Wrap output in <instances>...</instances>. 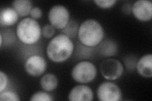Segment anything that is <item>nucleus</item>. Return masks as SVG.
<instances>
[{
    "mask_svg": "<svg viewBox=\"0 0 152 101\" xmlns=\"http://www.w3.org/2000/svg\"><path fill=\"white\" fill-rule=\"evenodd\" d=\"M74 44L70 38L64 33L56 36L48 44V57L55 62H63L72 56Z\"/></svg>",
    "mask_w": 152,
    "mask_h": 101,
    "instance_id": "f257e3e1",
    "label": "nucleus"
},
{
    "mask_svg": "<svg viewBox=\"0 0 152 101\" xmlns=\"http://www.w3.org/2000/svg\"><path fill=\"white\" fill-rule=\"evenodd\" d=\"M104 32L102 25L94 19H88L81 23L78 29V37L83 44L96 46L103 39Z\"/></svg>",
    "mask_w": 152,
    "mask_h": 101,
    "instance_id": "f03ea898",
    "label": "nucleus"
},
{
    "mask_svg": "<svg viewBox=\"0 0 152 101\" xmlns=\"http://www.w3.org/2000/svg\"><path fill=\"white\" fill-rule=\"evenodd\" d=\"M17 36L25 44H34L39 40L41 29L39 23L35 19L27 17L18 23L17 27Z\"/></svg>",
    "mask_w": 152,
    "mask_h": 101,
    "instance_id": "7ed1b4c3",
    "label": "nucleus"
},
{
    "mask_svg": "<svg viewBox=\"0 0 152 101\" xmlns=\"http://www.w3.org/2000/svg\"><path fill=\"white\" fill-rule=\"evenodd\" d=\"M97 70L91 62L84 61L78 62L72 68V77L78 83L88 84L96 77Z\"/></svg>",
    "mask_w": 152,
    "mask_h": 101,
    "instance_id": "20e7f679",
    "label": "nucleus"
},
{
    "mask_svg": "<svg viewBox=\"0 0 152 101\" xmlns=\"http://www.w3.org/2000/svg\"><path fill=\"white\" fill-rule=\"evenodd\" d=\"M48 19L51 25L56 29H64L70 21L68 9L63 5H55L48 13Z\"/></svg>",
    "mask_w": 152,
    "mask_h": 101,
    "instance_id": "39448f33",
    "label": "nucleus"
},
{
    "mask_svg": "<svg viewBox=\"0 0 152 101\" xmlns=\"http://www.w3.org/2000/svg\"><path fill=\"white\" fill-rule=\"evenodd\" d=\"M124 66L122 62L115 59H107L102 61L100 70L104 78L115 80L119 78L124 73Z\"/></svg>",
    "mask_w": 152,
    "mask_h": 101,
    "instance_id": "423d86ee",
    "label": "nucleus"
},
{
    "mask_svg": "<svg viewBox=\"0 0 152 101\" xmlns=\"http://www.w3.org/2000/svg\"><path fill=\"white\" fill-rule=\"evenodd\" d=\"M97 97L100 101H118L122 97L121 90L118 85L110 81L103 82L99 85Z\"/></svg>",
    "mask_w": 152,
    "mask_h": 101,
    "instance_id": "0eeeda50",
    "label": "nucleus"
},
{
    "mask_svg": "<svg viewBox=\"0 0 152 101\" xmlns=\"http://www.w3.org/2000/svg\"><path fill=\"white\" fill-rule=\"evenodd\" d=\"M46 61L39 55H32L26 60L24 67L27 73L32 76H39L46 70Z\"/></svg>",
    "mask_w": 152,
    "mask_h": 101,
    "instance_id": "6e6552de",
    "label": "nucleus"
},
{
    "mask_svg": "<svg viewBox=\"0 0 152 101\" xmlns=\"http://www.w3.org/2000/svg\"><path fill=\"white\" fill-rule=\"evenodd\" d=\"M132 12L141 22H148L152 18V3L148 0H139L133 4Z\"/></svg>",
    "mask_w": 152,
    "mask_h": 101,
    "instance_id": "1a4fd4ad",
    "label": "nucleus"
},
{
    "mask_svg": "<svg viewBox=\"0 0 152 101\" xmlns=\"http://www.w3.org/2000/svg\"><path fill=\"white\" fill-rule=\"evenodd\" d=\"M70 101H90L93 100L94 94L93 90L85 85H79L70 90L68 96Z\"/></svg>",
    "mask_w": 152,
    "mask_h": 101,
    "instance_id": "9d476101",
    "label": "nucleus"
},
{
    "mask_svg": "<svg viewBox=\"0 0 152 101\" xmlns=\"http://www.w3.org/2000/svg\"><path fill=\"white\" fill-rule=\"evenodd\" d=\"M137 71L143 77L151 78L152 76V54H145L139 60L137 63Z\"/></svg>",
    "mask_w": 152,
    "mask_h": 101,
    "instance_id": "9b49d317",
    "label": "nucleus"
},
{
    "mask_svg": "<svg viewBox=\"0 0 152 101\" xmlns=\"http://www.w3.org/2000/svg\"><path fill=\"white\" fill-rule=\"evenodd\" d=\"M18 14L13 8H1L0 12V23L2 26H11L17 22Z\"/></svg>",
    "mask_w": 152,
    "mask_h": 101,
    "instance_id": "f8f14e48",
    "label": "nucleus"
},
{
    "mask_svg": "<svg viewBox=\"0 0 152 101\" xmlns=\"http://www.w3.org/2000/svg\"><path fill=\"white\" fill-rule=\"evenodd\" d=\"M58 84V78L56 75L52 73H47L42 76L40 80V85L42 89L47 92H51L55 90Z\"/></svg>",
    "mask_w": 152,
    "mask_h": 101,
    "instance_id": "ddd939ff",
    "label": "nucleus"
},
{
    "mask_svg": "<svg viewBox=\"0 0 152 101\" xmlns=\"http://www.w3.org/2000/svg\"><path fill=\"white\" fill-rule=\"evenodd\" d=\"M12 4L18 15L22 17L28 15L32 8V2L29 0H16L13 1Z\"/></svg>",
    "mask_w": 152,
    "mask_h": 101,
    "instance_id": "4468645a",
    "label": "nucleus"
},
{
    "mask_svg": "<svg viewBox=\"0 0 152 101\" xmlns=\"http://www.w3.org/2000/svg\"><path fill=\"white\" fill-rule=\"evenodd\" d=\"M77 23L74 20L69 21L67 25L63 29L64 34L69 37H74L77 34Z\"/></svg>",
    "mask_w": 152,
    "mask_h": 101,
    "instance_id": "2eb2a0df",
    "label": "nucleus"
},
{
    "mask_svg": "<svg viewBox=\"0 0 152 101\" xmlns=\"http://www.w3.org/2000/svg\"><path fill=\"white\" fill-rule=\"evenodd\" d=\"M20 100L19 96L12 91L2 92L0 94V100H10V101H19Z\"/></svg>",
    "mask_w": 152,
    "mask_h": 101,
    "instance_id": "dca6fc26",
    "label": "nucleus"
},
{
    "mask_svg": "<svg viewBox=\"0 0 152 101\" xmlns=\"http://www.w3.org/2000/svg\"><path fill=\"white\" fill-rule=\"evenodd\" d=\"M32 101H37V100H42V101H51L53 99L51 97V95H49L46 92H37L32 95L31 98L30 99Z\"/></svg>",
    "mask_w": 152,
    "mask_h": 101,
    "instance_id": "f3484780",
    "label": "nucleus"
},
{
    "mask_svg": "<svg viewBox=\"0 0 152 101\" xmlns=\"http://www.w3.org/2000/svg\"><path fill=\"white\" fill-rule=\"evenodd\" d=\"M115 0H94V3L102 8H109L116 3Z\"/></svg>",
    "mask_w": 152,
    "mask_h": 101,
    "instance_id": "a211bd4d",
    "label": "nucleus"
},
{
    "mask_svg": "<svg viewBox=\"0 0 152 101\" xmlns=\"http://www.w3.org/2000/svg\"><path fill=\"white\" fill-rule=\"evenodd\" d=\"M55 28L52 26L51 25H45L42 27L41 30V33L46 38H51L53 37V36L55 34Z\"/></svg>",
    "mask_w": 152,
    "mask_h": 101,
    "instance_id": "6ab92c4d",
    "label": "nucleus"
},
{
    "mask_svg": "<svg viewBox=\"0 0 152 101\" xmlns=\"http://www.w3.org/2000/svg\"><path fill=\"white\" fill-rule=\"evenodd\" d=\"M8 82L7 75L3 71H0V92H3L4 89L7 87Z\"/></svg>",
    "mask_w": 152,
    "mask_h": 101,
    "instance_id": "aec40b11",
    "label": "nucleus"
},
{
    "mask_svg": "<svg viewBox=\"0 0 152 101\" xmlns=\"http://www.w3.org/2000/svg\"><path fill=\"white\" fill-rule=\"evenodd\" d=\"M30 15L33 19H38L41 17L42 15V12L41 9L39 7H34L31 9V10L30 12Z\"/></svg>",
    "mask_w": 152,
    "mask_h": 101,
    "instance_id": "412c9836",
    "label": "nucleus"
},
{
    "mask_svg": "<svg viewBox=\"0 0 152 101\" xmlns=\"http://www.w3.org/2000/svg\"><path fill=\"white\" fill-rule=\"evenodd\" d=\"M0 37H1V41H0V42H1V47H2V44H3V36H2V34L1 33L0 34Z\"/></svg>",
    "mask_w": 152,
    "mask_h": 101,
    "instance_id": "4be33fe9",
    "label": "nucleus"
}]
</instances>
